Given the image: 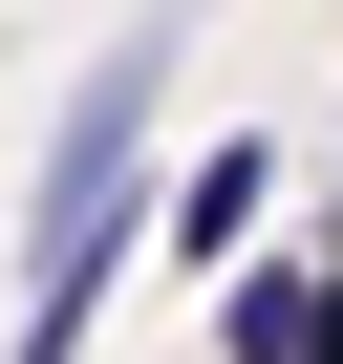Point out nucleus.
<instances>
[{
	"instance_id": "f257e3e1",
	"label": "nucleus",
	"mask_w": 343,
	"mask_h": 364,
	"mask_svg": "<svg viewBox=\"0 0 343 364\" xmlns=\"http://www.w3.org/2000/svg\"><path fill=\"white\" fill-rule=\"evenodd\" d=\"M150 107H172V0L86 65V107H65V150H43V236H22V300H107V257H129V171H150Z\"/></svg>"
},
{
	"instance_id": "f03ea898",
	"label": "nucleus",
	"mask_w": 343,
	"mask_h": 364,
	"mask_svg": "<svg viewBox=\"0 0 343 364\" xmlns=\"http://www.w3.org/2000/svg\"><path fill=\"white\" fill-rule=\"evenodd\" d=\"M215 364H343V236L279 257V279H236L215 300Z\"/></svg>"
},
{
	"instance_id": "7ed1b4c3",
	"label": "nucleus",
	"mask_w": 343,
	"mask_h": 364,
	"mask_svg": "<svg viewBox=\"0 0 343 364\" xmlns=\"http://www.w3.org/2000/svg\"><path fill=\"white\" fill-rule=\"evenodd\" d=\"M258 215H279V150H215V171H194V193H172V257H236Z\"/></svg>"
}]
</instances>
